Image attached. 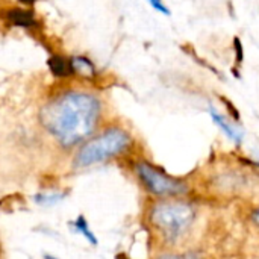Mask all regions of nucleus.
I'll use <instances>...</instances> for the list:
<instances>
[{"mask_svg": "<svg viewBox=\"0 0 259 259\" xmlns=\"http://www.w3.org/2000/svg\"><path fill=\"white\" fill-rule=\"evenodd\" d=\"M20 2H23V3H33L35 0H20Z\"/></svg>", "mask_w": 259, "mask_h": 259, "instance_id": "nucleus-10", "label": "nucleus"}, {"mask_svg": "<svg viewBox=\"0 0 259 259\" xmlns=\"http://www.w3.org/2000/svg\"><path fill=\"white\" fill-rule=\"evenodd\" d=\"M100 100L85 91H65L49 100L41 111L46 131L62 146L85 143L99 126Z\"/></svg>", "mask_w": 259, "mask_h": 259, "instance_id": "nucleus-1", "label": "nucleus"}, {"mask_svg": "<svg viewBox=\"0 0 259 259\" xmlns=\"http://www.w3.org/2000/svg\"><path fill=\"white\" fill-rule=\"evenodd\" d=\"M70 64V70L71 73H79V74H83V76H90V74H94L96 73V68L93 65V62L87 58H71L68 61Z\"/></svg>", "mask_w": 259, "mask_h": 259, "instance_id": "nucleus-6", "label": "nucleus"}, {"mask_svg": "<svg viewBox=\"0 0 259 259\" xmlns=\"http://www.w3.org/2000/svg\"><path fill=\"white\" fill-rule=\"evenodd\" d=\"M194 220V211L191 206L179 202H164L152 209V225L167 237H178Z\"/></svg>", "mask_w": 259, "mask_h": 259, "instance_id": "nucleus-3", "label": "nucleus"}, {"mask_svg": "<svg viewBox=\"0 0 259 259\" xmlns=\"http://www.w3.org/2000/svg\"><path fill=\"white\" fill-rule=\"evenodd\" d=\"M153 9H156L158 12L164 14V15H170V9L162 3V0H146Z\"/></svg>", "mask_w": 259, "mask_h": 259, "instance_id": "nucleus-7", "label": "nucleus"}, {"mask_svg": "<svg viewBox=\"0 0 259 259\" xmlns=\"http://www.w3.org/2000/svg\"><path fill=\"white\" fill-rule=\"evenodd\" d=\"M137 171H138V176L143 181V184L147 187V190H150L155 194L175 196V194H181L185 191V187L179 181L167 176L165 173H162L161 170H158L156 167H153L147 162L138 164Z\"/></svg>", "mask_w": 259, "mask_h": 259, "instance_id": "nucleus-4", "label": "nucleus"}, {"mask_svg": "<svg viewBox=\"0 0 259 259\" xmlns=\"http://www.w3.org/2000/svg\"><path fill=\"white\" fill-rule=\"evenodd\" d=\"M209 115H211V118L214 120V123L232 140V141H235V143H240L241 141V138H243V135H241V132L235 127V126H232L215 108H212V106H209Z\"/></svg>", "mask_w": 259, "mask_h": 259, "instance_id": "nucleus-5", "label": "nucleus"}, {"mask_svg": "<svg viewBox=\"0 0 259 259\" xmlns=\"http://www.w3.org/2000/svg\"><path fill=\"white\" fill-rule=\"evenodd\" d=\"M255 222H256V223L259 225V211L256 212V214H255Z\"/></svg>", "mask_w": 259, "mask_h": 259, "instance_id": "nucleus-9", "label": "nucleus"}, {"mask_svg": "<svg viewBox=\"0 0 259 259\" xmlns=\"http://www.w3.org/2000/svg\"><path fill=\"white\" fill-rule=\"evenodd\" d=\"M131 146V135L120 129L111 127L106 129L96 137L88 138L82 143L80 149L76 153L74 165L76 167H91L96 164L106 162L123 152H126Z\"/></svg>", "mask_w": 259, "mask_h": 259, "instance_id": "nucleus-2", "label": "nucleus"}, {"mask_svg": "<svg viewBox=\"0 0 259 259\" xmlns=\"http://www.w3.org/2000/svg\"><path fill=\"white\" fill-rule=\"evenodd\" d=\"M159 259H197L193 255H167V256H161Z\"/></svg>", "mask_w": 259, "mask_h": 259, "instance_id": "nucleus-8", "label": "nucleus"}]
</instances>
